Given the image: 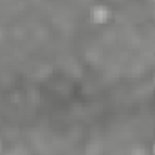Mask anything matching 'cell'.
<instances>
[{
  "instance_id": "obj_1",
  "label": "cell",
  "mask_w": 155,
  "mask_h": 155,
  "mask_svg": "<svg viewBox=\"0 0 155 155\" xmlns=\"http://www.w3.org/2000/svg\"><path fill=\"white\" fill-rule=\"evenodd\" d=\"M153 155H155V144H153Z\"/></svg>"
}]
</instances>
